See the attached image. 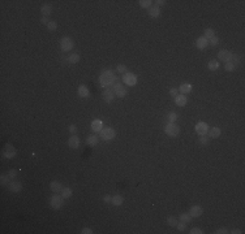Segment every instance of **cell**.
<instances>
[{
    "label": "cell",
    "instance_id": "1",
    "mask_svg": "<svg viewBox=\"0 0 245 234\" xmlns=\"http://www.w3.org/2000/svg\"><path fill=\"white\" fill-rule=\"evenodd\" d=\"M99 82H101L102 87H108V86H112L113 83L118 82V78L115 76V72L111 70V69H104L99 76Z\"/></svg>",
    "mask_w": 245,
    "mask_h": 234
},
{
    "label": "cell",
    "instance_id": "2",
    "mask_svg": "<svg viewBox=\"0 0 245 234\" xmlns=\"http://www.w3.org/2000/svg\"><path fill=\"white\" fill-rule=\"evenodd\" d=\"M63 204H64L63 195L54 194L51 198H50V207H51L52 210H59V208L63 207Z\"/></svg>",
    "mask_w": 245,
    "mask_h": 234
},
{
    "label": "cell",
    "instance_id": "3",
    "mask_svg": "<svg viewBox=\"0 0 245 234\" xmlns=\"http://www.w3.org/2000/svg\"><path fill=\"white\" fill-rule=\"evenodd\" d=\"M164 133L168 136H176L180 133V127L175 122H168L167 125H164Z\"/></svg>",
    "mask_w": 245,
    "mask_h": 234
},
{
    "label": "cell",
    "instance_id": "4",
    "mask_svg": "<svg viewBox=\"0 0 245 234\" xmlns=\"http://www.w3.org/2000/svg\"><path fill=\"white\" fill-rule=\"evenodd\" d=\"M73 47H74V42H73V39H72V38H69V37L61 38V40H60V48H61V51L69 52L72 48H73Z\"/></svg>",
    "mask_w": 245,
    "mask_h": 234
},
{
    "label": "cell",
    "instance_id": "5",
    "mask_svg": "<svg viewBox=\"0 0 245 234\" xmlns=\"http://www.w3.org/2000/svg\"><path fill=\"white\" fill-rule=\"evenodd\" d=\"M123 83L127 86H136L137 85V76L127 72V73L123 74Z\"/></svg>",
    "mask_w": 245,
    "mask_h": 234
},
{
    "label": "cell",
    "instance_id": "6",
    "mask_svg": "<svg viewBox=\"0 0 245 234\" xmlns=\"http://www.w3.org/2000/svg\"><path fill=\"white\" fill-rule=\"evenodd\" d=\"M112 90L115 91V95L119 96V98H124V96H127V94H128L127 88H125L124 86H123V83H120V82L113 83V85H112Z\"/></svg>",
    "mask_w": 245,
    "mask_h": 234
},
{
    "label": "cell",
    "instance_id": "7",
    "mask_svg": "<svg viewBox=\"0 0 245 234\" xmlns=\"http://www.w3.org/2000/svg\"><path fill=\"white\" fill-rule=\"evenodd\" d=\"M115 135H116V133L112 127H103L101 132V138L103 141H111V139L115 138Z\"/></svg>",
    "mask_w": 245,
    "mask_h": 234
},
{
    "label": "cell",
    "instance_id": "8",
    "mask_svg": "<svg viewBox=\"0 0 245 234\" xmlns=\"http://www.w3.org/2000/svg\"><path fill=\"white\" fill-rule=\"evenodd\" d=\"M17 154V151H16V148L12 146L10 143H7L5 144V148H4V152H3V155H4V157L7 159H13Z\"/></svg>",
    "mask_w": 245,
    "mask_h": 234
},
{
    "label": "cell",
    "instance_id": "9",
    "mask_svg": "<svg viewBox=\"0 0 245 234\" xmlns=\"http://www.w3.org/2000/svg\"><path fill=\"white\" fill-rule=\"evenodd\" d=\"M196 132H197V134H200V135H206L207 132H209V125L204 121L197 122L196 124Z\"/></svg>",
    "mask_w": 245,
    "mask_h": 234
},
{
    "label": "cell",
    "instance_id": "10",
    "mask_svg": "<svg viewBox=\"0 0 245 234\" xmlns=\"http://www.w3.org/2000/svg\"><path fill=\"white\" fill-rule=\"evenodd\" d=\"M231 55H232V52L228 51V49H220V51L218 52V58L220 61L228 63V61L231 60Z\"/></svg>",
    "mask_w": 245,
    "mask_h": 234
},
{
    "label": "cell",
    "instance_id": "11",
    "mask_svg": "<svg viewBox=\"0 0 245 234\" xmlns=\"http://www.w3.org/2000/svg\"><path fill=\"white\" fill-rule=\"evenodd\" d=\"M115 91L112 88H106L104 93H103V99L106 103H112V100L115 99Z\"/></svg>",
    "mask_w": 245,
    "mask_h": 234
},
{
    "label": "cell",
    "instance_id": "12",
    "mask_svg": "<svg viewBox=\"0 0 245 234\" xmlns=\"http://www.w3.org/2000/svg\"><path fill=\"white\" fill-rule=\"evenodd\" d=\"M8 187H9V190L12 191V193H20L22 190V183L20 181H12V182H9Z\"/></svg>",
    "mask_w": 245,
    "mask_h": 234
},
{
    "label": "cell",
    "instance_id": "13",
    "mask_svg": "<svg viewBox=\"0 0 245 234\" xmlns=\"http://www.w3.org/2000/svg\"><path fill=\"white\" fill-rule=\"evenodd\" d=\"M68 146L71 147V148H73V150L78 148V146H80V139H78V136H77L76 134H73V135L71 136V138L68 139Z\"/></svg>",
    "mask_w": 245,
    "mask_h": 234
},
{
    "label": "cell",
    "instance_id": "14",
    "mask_svg": "<svg viewBox=\"0 0 245 234\" xmlns=\"http://www.w3.org/2000/svg\"><path fill=\"white\" fill-rule=\"evenodd\" d=\"M102 129H103V121L102 120H94L93 122H91V130H93L94 133H99V132H102Z\"/></svg>",
    "mask_w": 245,
    "mask_h": 234
},
{
    "label": "cell",
    "instance_id": "15",
    "mask_svg": "<svg viewBox=\"0 0 245 234\" xmlns=\"http://www.w3.org/2000/svg\"><path fill=\"white\" fill-rule=\"evenodd\" d=\"M204 212V210H202L201 205H193V207L189 210V214H190L192 217H200Z\"/></svg>",
    "mask_w": 245,
    "mask_h": 234
},
{
    "label": "cell",
    "instance_id": "16",
    "mask_svg": "<svg viewBox=\"0 0 245 234\" xmlns=\"http://www.w3.org/2000/svg\"><path fill=\"white\" fill-rule=\"evenodd\" d=\"M209 46V39H206L205 37H200L196 40V47L198 49H205Z\"/></svg>",
    "mask_w": 245,
    "mask_h": 234
},
{
    "label": "cell",
    "instance_id": "17",
    "mask_svg": "<svg viewBox=\"0 0 245 234\" xmlns=\"http://www.w3.org/2000/svg\"><path fill=\"white\" fill-rule=\"evenodd\" d=\"M175 103H176V105H179V107H185V104L188 103V98L185 95H183V94H180V95L175 96Z\"/></svg>",
    "mask_w": 245,
    "mask_h": 234
},
{
    "label": "cell",
    "instance_id": "18",
    "mask_svg": "<svg viewBox=\"0 0 245 234\" xmlns=\"http://www.w3.org/2000/svg\"><path fill=\"white\" fill-rule=\"evenodd\" d=\"M50 189H51L55 194H59V193H61V190H63L64 187H63V185H61L60 182H57V181H52V182L50 183Z\"/></svg>",
    "mask_w": 245,
    "mask_h": 234
},
{
    "label": "cell",
    "instance_id": "19",
    "mask_svg": "<svg viewBox=\"0 0 245 234\" xmlns=\"http://www.w3.org/2000/svg\"><path fill=\"white\" fill-rule=\"evenodd\" d=\"M160 15V9L158 5H151V7L149 8V16L153 18H157L158 16Z\"/></svg>",
    "mask_w": 245,
    "mask_h": 234
},
{
    "label": "cell",
    "instance_id": "20",
    "mask_svg": "<svg viewBox=\"0 0 245 234\" xmlns=\"http://www.w3.org/2000/svg\"><path fill=\"white\" fill-rule=\"evenodd\" d=\"M220 127H218V126H215V127H211V129H209V132H207V134L210 138H219L220 136Z\"/></svg>",
    "mask_w": 245,
    "mask_h": 234
},
{
    "label": "cell",
    "instance_id": "21",
    "mask_svg": "<svg viewBox=\"0 0 245 234\" xmlns=\"http://www.w3.org/2000/svg\"><path fill=\"white\" fill-rule=\"evenodd\" d=\"M77 93H78V96H81V98H88L89 95H90V91H89V88L86 87L85 85H81L78 87V91H77Z\"/></svg>",
    "mask_w": 245,
    "mask_h": 234
},
{
    "label": "cell",
    "instance_id": "22",
    "mask_svg": "<svg viewBox=\"0 0 245 234\" xmlns=\"http://www.w3.org/2000/svg\"><path fill=\"white\" fill-rule=\"evenodd\" d=\"M98 142H99V138L97 135H89L88 136V139H86V143H88V146H91V147H94V146H97L98 144Z\"/></svg>",
    "mask_w": 245,
    "mask_h": 234
},
{
    "label": "cell",
    "instance_id": "23",
    "mask_svg": "<svg viewBox=\"0 0 245 234\" xmlns=\"http://www.w3.org/2000/svg\"><path fill=\"white\" fill-rule=\"evenodd\" d=\"M179 91L183 94V95H186V94H189L192 91V85L190 83H183V85L179 87Z\"/></svg>",
    "mask_w": 245,
    "mask_h": 234
},
{
    "label": "cell",
    "instance_id": "24",
    "mask_svg": "<svg viewBox=\"0 0 245 234\" xmlns=\"http://www.w3.org/2000/svg\"><path fill=\"white\" fill-rule=\"evenodd\" d=\"M123 203H124V198H123V195H113L112 196V203L111 204L116 205V207H119V205H121Z\"/></svg>",
    "mask_w": 245,
    "mask_h": 234
},
{
    "label": "cell",
    "instance_id": "25",
    "mask_svg": "<svg viewBox=\"0 0 245 234\" xmlns=\"http://www.w3.org/2000/svg\"><path fill=\"white\" fill-rule=\"evenodd\" d=\"M41 13L47 17V16H50L52 13V7L50 4H43V5H42V8H41Z\"/></svg>",
    "mask_w": 245,
    "mask_h": 234
},
{
    "label": "cell",
    "instance_id": "26",
    "mask_svg": "<svg viewBox=\"0 0 245 234\" xmlns=\"http://www.w3.org/2000/svg\"><path fill=\"white\" fill-rule=\"evenodd\" d=\"M219 61H216V60H210L209 61V64H207V68L210 69V70H218L219 69Z\"/></svg>",
    "mask_w": 245,
    "mask_h": 234
},
{
    "label": "cell",
    "instance_id": "27",
    "mask_svg": "<svg viewBox=\"0 0 245 234\" xmlns=\"http://www.w3.org/2000/svg\"><path fill=\"white\" fill-rule=\"evenodd\" d=\"M231 63L233 64L235 66H237L239 64H240V61H241V57H240V55H237V54H232L231 55Z\"/></svg>",
    "mask_w": 245,
    "mask_h": 234
},
{
    "label": "cell",
    "instance_id": "28",
    "mask_svg": "<svg viewBox=\"0 0 245 234\" xmlns=\"http://www.w3.org/2000/svg\"><path fill=\"white\" fill-rule=\"evenodd\" d=\"M80 61V55L78 54H72V55H69V57H68V63L69 64H77Z\"/></svg>",
    "mask_w": 245,
    "mask_h": 234
},
{
    "label": "cell",
    "instance_id": "29",
    "mask_svg": "<svg viewBox=\"0 0 245 234\" xmlns=\"http://www.w3.org/2000/svg\"><path fill=\"white\" fill-rule=\"evenodd\" d=\"M180 221H183V222H185V224H188V222H190V220H192V216L189 213H181L180 214Z\"/></svg>",
    "mask_w": 245,
    "mask_h": 234
},
{
    "label": "cell",
    "instance_id": "30",
    "mask_svg": "<svg viewBox=\"0 0 245 234\" xmlns=\"http://www.w3.org/2000/svg\"><path fill=\"white\" fill-rule=\"evenodd\" d=\"M177 222H179V221H177V219L175 216H168V217H167V224H168L169 226H176Z\"/></svg>",
    "mask_w": 245,
    "mask_h": 234
},
{
    "label": "cell",
    "instance_id": "31",
    "mask_svg": "<svg viewBox=\"0 0 245 234\" xmlns=\"http://www.w3.org/2000/svg\"><path fill=\"white\" fill-rule=\"evenodd\" d=\"M61 195H63L64 199H68V198L72 196V190L69 187H64L63 190H61Z\"/></svg>",
    "mask_w": 245,
    "mask_h": 234
},
{
    "label": "cell",
    "instance_id": "32",
    "mask_svg": "<svg viewBox=\"0 0 245 234\" xmlns=\"http://www.w3.org/2000/svg\"><path fill=\"white\" fill-rule=\"evenodd\" d=\"M138 3H140V5H141L142 8H150V7L153 5V1H151V0H140Z\"/></svg>",
    "mask_w": 245,
    "mask_h": 234
},
{
    "label": "cell",
    "instance_id": "33",
    "mask_svg": "<svg viewBox=\"0 0 245 234\" xmlns=\"http://www.w3.org/2000/svg\"><path fill=\"white\" fill-rule=\"evenodd\" d=\"M9 181H10L9 176H8V174H1V180H0V183H1L3 186L8 185V183H9Z\"/></svg>",
    "mask_w": 245,
    "mask_h": 234
},
{
    "label": "cell",
    "instance_id": "34",
    "mask_svg": "<svg viewBox=\"0 0 245 234\" xmlns=\"http://www.w3.org/2000/svg\"><path fill=\"white\" fill-rule=\"evenodd\" d=\"M167 118H168V122H176V120H177V113H176V112H169L168 116H167Z\"/></svg>",
    "mask_w": 245,
    "mask_h": 234
},
{
    "label": "cell",
    "instance_id": "35",
    "mask_svg": "<svg viewBox=\"0 0 245 234\" xmlns=\"http://www.w3.org/2000/svg\"><path fill=\"white\" fill-rule=\"evenodd\" d=\"M214 35H215V31H214L213 29H206V30H205V35H204V37H205L206 39L213 38Z\"/></svg>",
    "mask_w": 245,
    "mask_h": 234
},
{
    "label": "cell",
    "instance_id": "36",
    "mask_svg": "<svg viewBox=\"0 0 245 234\" xmlns=\"http://www.w3.org/2000/svg\"><path fill=\"white\" fill-rule=\"evenodd\" d=\"M209 44H210V46H214V47L218 46V44H219V38L216 37V35H214L213 38L209 39Z\"/></svg>",
    "mask_w": 245,
    "mask_h": 234
},
{
    "label": "cell",
    "instance_id": "37",
    "mask_svg": "<svg viewBox=\"0 0 245 234\" xmlns=\"http://www.w3.org/2000/svg\"><path fill=\"white\" fill-rule=\"evenodd\" d=\"M224 69L227 72H233L236 69V66L233 65L232 63H231V61H228V63H225V65H224Z\"/></svg>",
    "mask_w": 245,
    "mask_h": 234
},
{
    "label": "cell",
    "instance_id": "38",
    "mask_svg": "<svg viewBox=\"0 0 245 234\" xmlns=\"http://www.w3.org/2000/svg\"><path fill=\"white\" fill-rule=\"evenodd\" d=\"M56 27H57V24L55 21H50V24L47 25V29H48L50 31H55V30H56Z\"/></svg>",
    "mask_w": 245,
    "mask_h": 234
},
{
    "label": "cell",
    "instance_id": "39",
    "mask_svg": "<svg viewBox=\"0 0 245 234\" xmlns=\"http://www.w3.org/2000/svg\"><path fill=\"white\" fill-rule=\"evenodd\" d=\"M116 72L120 74H124V73H127V68H125V65H123V64H119L118 68H116Z\"/></svg>",
    "mask_w": 245,
    "mask_h": 234
},
{
    "label": "cell",
    "instance_id": "40",
    "mask_svg": "<svg viewBox=\"0 0 245 234\" xmlns=\"http://www.w3.org/2000/svg\"><path fill=\"white\" fill-rule=\"evenodd\" d=\"M176 228H177L179 232H184V230L186 229V224H185V222H183V221H180V222H177Z\"/></svg>",
    "mask_w": 245,
    "mask_h": 234
},
{
    "label": "cell",
    "instance_id": "41",
    "mask_svg": "<svg viewBox=\"0 0 245 234\" xmlns=\"http://www.w3.org/2000/svg\"><path fill=\"white\" fill-rule=\"evenodd\" d=\"M7 174L9 176L10 180H16V177H17V171H16V169H12V171H9Z\"/></svg>",
    "mask_w": 245,
    "mask_h": 234
},
{
    "label": "cell",
    "instance_id": "42",
    "mask_svg": "<svg viewBox=\"0 0 245 234\" xmlns=\"http://www.w3.org/2000/svg\"><path fill=\"white\" fill-rule=\"evenodd\" d=\"M200 143H201V144H207L209 143V138L206 135H200Z\"/></svg>",
    "mask_w": 245,
    "mask_h": 234
},
{
    "label": "cell",
    "instance_id": "43",
    "mask_svg": "<svg viewBox=\"0 0 245 234\" xmlns=\"http://www.w3.org/2000/svg\"><path fill=\"white\" fill-rule=\"evenodd\" d=\"M189 233H190V234H202L204 232H202V230L200 229V228H193V229H192Z\"/></svg>",
    "mask_w": 245,
    "mask_h": 234
},
{
    "label": "cell",
    "instance_id": "44",
    "mask_svg": "<svg viewBox=\"0 0 245 234\" xmlns=\"http://www.w3.org/2000/svg\"><path fill=\"white\" fill-rule=\"evenodd\" d=\"M103 202L104 203H112V196H111V195H104V196H103Z\"/></svg>",
    "mask_w": 245,
    "mask_h": 234
},
{
    "label": "cell",
    "instance_id": "45",
    "mask_svg": "<svg viewBox=\"0 0 245 234\" xmlns=\"http://www.w3.org/2000/svg\"><path fill=\"white\" fill-rule=\"evenodd\" d=\"M81 233L82 234H93V230H91L90 228H83V229L81 230Z\"/></svg>",
    "mask_w": 245,
    "mask_h": 234
},
{
    "label": "cell",
    "instance_id": "46",
    "mask_svg": "<svg viewBox=\"0 0 245 234\" xmlns=\"http://www.w3.org/2000/svg\"><path fill=\"white\" fill-rule=\"evenodd\" d=\"M41 24H44V25H48V24H50V20H48V17H46V16H43V17L41 18Z\"/></svg>",
    "mask_w": 245,
    "mask_h": 234
},
{
    "label": "cell",
    "instance_id": "47",
    "mask_svg": "<svg viewBox=\"0 0 245 234\" xmlns=\"http://www.w3.org/2000/svg\"><path fill=\"white\" fill-rule=\"evenodd\" d=\"M225 233H228V230L225 229V228H222V229H218L215 232V234H225Z\"/></svg>",
    "mask_w": 245,
    "mask_h": 234
},
{
    "label": "cell",
    "instance_id": "48",
    "mask_svg": "<svg viewBox=\"0 0 245 234\" xmlns=\"http://www.w3.org/2000/svg\"><path fill=\"white\" fill-rule=\"evenodd\" d=\"M69 132H71L72 134H76V132H77L76 125H71V126H69Z\"/></svg>",
    "mask_w": 245,
    "mask_h": 234
},
{
    "label": "cell",
    "instance_id": "49",
    "mask_svg": "<svg viewBox=\"0 0 245 234\" xmlns=\"http://www.w3.org/2000/svg\"><path fill=\"white\" fill-rule=\"evenodd\" d=\"M169 94H171V96H177V90L176 88H171V90H169Z\"/></svg>",
    "mask_w": 245,
    "mask_h": 234
},
{
    "label": "cell",
    "instance_id": "50",
    "mask_svg": "<svg viewBox=\"0 0 245 234\" xmlns=\"http://www.w3.org/2000/svg\"><path fill=\"white\" fill-rule=\"evenodd\" d=\"M155 3H157L158 7H159V5H164V4H166V1H164V0H158V1H155Z\"/></svg>",
    "mask_w": 245,
    "mask_h": 234
},
{
    "label": "cell",
    "instance_id": "51",
    "mask_svg": "<svg viewBox=\"0 0 245 234\" xmlns=\"http://www.w3.org/2000/svg\"><path fill=\"white\" fill-rule=\"evenodd\" d=\"M231 233H232V234H240V233H243V232H241L240 229H233Z\"/></svg>",
    "mask_w": 245,
    "mask_h": 234
}]
</instances>
